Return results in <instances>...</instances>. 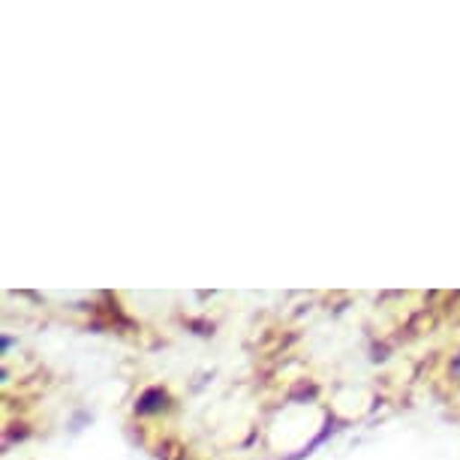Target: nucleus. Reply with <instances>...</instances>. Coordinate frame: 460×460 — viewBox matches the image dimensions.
I'll list each match as a JSON object with an SVG mask.
<instances>
[{"instance_id":"1","label":"nucleus","mask_w":460,"mask_h":460,"mask_svg":"<svg viewBox=\"0 0 460 460\" xmlns=\"http://www.w3.org/2000/svg\"><path fill=\"white\" fill-rule=\"evenodd\" d=\"M169 403H172V397H169L166 388L151 385V388H145V392L138 394L133 410H136V415H160V412L169 410Z\"/></svg>"},{"instance_id":"2","label":"nucleus","mask_w":460,"mask_h":460,"mask_svg":"<svg viewBox=\"0 0 460 460\" xmlns=\"http://www.w3.org/2000/svg\"><path fill=\"white\" fill-rule=\"evenodd\" d=\"M451 373L460 379V355H455V361H451Z\"/></svg>"}]
</instances>
